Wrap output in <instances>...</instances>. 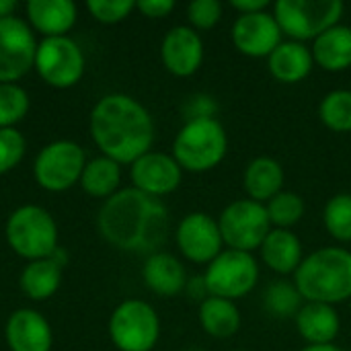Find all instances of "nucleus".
I'll return each mask as SVG.
<instances>
[{
    "label": "nucleus",
    "mask_w": 351,
    "mask_h": 351,
    "mask_svg": "<svg viewBox=\"0 0 351 351\" xmlns=\"http://www.w3.org/2000/svg\"><path fill=\"white\" fill-rule=\"evenodd\" d=\"M101 234L117 249L130 253H158L171 228L167 206L136 187L113 193L99 214Z\"/></svg>",
    "instance_id": "nucleus-1"
},
{
    "label": "nucleus",
    "mask_w": 351,
    "mask_h": 351,
    "mask_svg": "<svg viewBox=\"0 0 351 351\" xmlns=\"http://www.w3.org/2000/svg\"><path fill=\"white\" fill-rule=\"evenodd\" d=\"M90 134L103 154L119 165H132L154 142V121L148 109L130 95L103 97L90 113Z\"/></svg>",
    "instance_id": "nucleus-2"
},
{
    "label": "nucleus",
    "mask_w": 351,
    "mask_h": 351,
    "mask_svg": "<svg viewBox=\"0 0 351 351\" xmlns=\"http://www.w3.org/2000/svg\"><path fill=\"white\" fill-rule=\"evenodd\" d=\"M294 286L304 302L341 304L351 298V251L323 247L302 259L294 271Z\"/></svg>",
    "instance_id": "nucleus-3"
},
{
    "label": "nucleus",
    "mask_w": 351,
    "mask_h": 351,
    "mask_svg": "<svg viewBox=\"0 0 351 351\" xmlns=\"http://www.w3.org/2000/svg\"><path fill=\"white\" fill-rule=\"evenodd\" d=\"M228 150V136L216 117L191 119L179 130L173 142V158L181 169L206 173L216 169Z\"/></svg>",
    "instance_id": "nucleus-4"
},
{
    "label": "nucleus",
    "mask_w": 351,
    "mask_h": 351,
    "mask_svg": "<svg viewBox=\"0 0 351 351\" xmlns=\"http://www.w3.org/2000/svg\"><path fill=\"white\" fill-rule=\"evenodd\" d=\"M346 4L341 0H278L274 16L292 41L317 39L327 29L339 25Z\"/></svg>",
    "instance_id": "nucleus-5"
},
{
    "label": "nucleus",
    "mask_w": 351,
    "mask_h": 351,
    "mask_svg": "<svg viewBox=\"0 0 351 351\" xmlns=\"http://www.w3.org/2000/svg\"><path fill=\"white\" fill-rule=\"evenodd\" d=\"M6 239L14 253L25 259H47L58 249V228L47 210L23 206L6 222Z\"/></svg>",
    "instance_id": "nucleus-6"
},
{
    "label": "nucleus",
    "mask_w": 351,
    "mask_h": 351,
    "mask_svg": "<svg viewBox=\"0 0 351 351\" xmlns=\"http://www.w3.org/2000/svg\"><path fill=\"white\" fill-rule=\"evenodd\" d=\"M220 234L226 249L253 253L271 230L265 204L253 199H237L228 204L218 218Z\"/></svg>",
    "instance_id": "nucleus-7"
},
{
    "label": "nucleus",
    "mask_w": 351,
    "mask_h": 351,
    "mask_svg": "<svg viewBox=\"0 0 351 351\" xmlns=\"http://www.w3.org/2000/svg\"><path fill=\"white\" fill-rule=\"evenodd\" d=\"M208 294L226 300H239L253 292L259 282V263L253 253L224 249L204 274Z\"/></svg>",
    "instance_id": "nucleus-8"
},
{
    "label": "nucleus",
    "mask_w": 351,
    "mask_h": 351,
    "mask_svg": "<svg viewBox=\"0 0 351 351\" xmlns=\"http://www.w3.org/2000/svg\"><path fill=\"white\" fill-rule=\"evenodd\" d=\"M109 335L117 350L152 351L160 337L158 315L144 300H125L111 315Z\"/></svg>",
    "instance_id": "nucleus-9"
},
{
    "label": "nucleus",
    "mask_w": 351,
    "mask_h": 351,
    "mask_svg": "<svg viewBox=\"0 0 351 351\" xmlns=\"http://www.w3.org/2000/svg\"><path fill=\"white\" fill-rule=\"evenodd\" d=\"M86 167L84 150L70 140L47 144L35 158V179L43 189L64 191L80 181Z\"/></svg>",
    "instance_id": "nucleus-10"
},
{
    "label": "nucleus",
    "mask_w": 351,
    "mask_h": 351,
    "mask_svg": "<svg viewBox=\"0 0 351 351\" xmlns=\"http://www.w3.org/2000/svg\"><path fill=\"white\" fill-rule=\"evenodd\" d=\"M35 68L39 76L58 88L74 86L84 72V56L70 37H45L37 45Z\"/></svg>",
    "instance_id": "nucleus-11"
},
{
    "label": "nucleus",
    "mask_w": 351,
    "mask_h": 351,
    "mask_svg": "<svg viewBox=\"0 0 351 351\" xmlns=\"http://www.w3.org/2000/svg\"><path fill=\"white\" fill-rule=\"evenodd\" d=\"M37 43L29 25L19 16L0 19V84L14 82L35 66Z\"/></svg>",
    "instance_id": "nucleus-12"
},
{
    "label": "nucleus",
    "mask_w": 351,
    "mask_h": 351,
    "mask_svg": "<svg viewBox=\"0 0 351 351\" xmlns=\"http://www.w3.org/2000/svg\"><path fill=\"white\" fill-rule=\"evenodd\" d=\"M175 239L181 255L191 263L210 265L224 251V241L220 234L218 220H214L210 214L204 212L187 214L179 222Z\"/></svg>",
    "instance_id": "nucleus-13"
},
{
    "label": "nucleus",
    "mask_w": 351,
    "mask_h": 351,
    "mask_svg": "<svg viewBox=\"0 0 351 351\" xmlns=\"http://www.w3.org/2000/svg\"><path fill=\"white\" fill-rule=\"evenodd\" d=\"M282 35L278 21L269 10L239 14L230 31L234 47L249 58H269L282 43Z\"/></svg>",
    "instance_id": "nucleus-14"
},
{
    "label": "nucleus",
    "mask_w": 351,
    "mask_h": 351,
    "mask_svg": "<svg viewBox=\"0 0 351 351\" xmlns=\"http://www.w3.org/2000/svg\"><path fill=\"white\" fill-rule=\"evenodd\" d=\"M183 179V169L179 162L165 152H146L136 162H132V181L134 187L160 197L173 193Z\"/></svg>",
    "instance_id": "nucleus-15"
},
{
    "label": "nucleus",
    "mask_w": 351,
    "mask_h": 351,
    "mask_svg": "<svg viewBox=\"0 0 351 351\" xmlns=\"http://www.w3.org/2000/svg\"><path fill=\"white\" fill-rule=\"evenodd\" d=\"M160 58L171 74L191 76L204 62V39L193 27L177 25L165 35Z\"/></svg>",
    "instance_id": "nucleus-16"
},
{
    "label": "nucleus",
    "mask_w": 351,
    "mask_h": 351,
    "mask_svg": "<svg viewBox=\"0 0 351 351\" xmlns=\"http://www.w3.org/2000/svg\"><path fill=\"white\" fill-rule=\"evenodd\" d=\"M6 341L12 351H49V323L39 313L21 308L12 313L6 323Z\"/></svg>",
    "instance_id": "nucleus-17"
},
{
    "label": "nucleus",
    "mask_w": 351,
    "mask_h": 351,
    "mask_svg": "<svg viewBox=\"0 0 351 351\" xmlns=\"http://www.w3.org/2000/svg\"><path fill=\"white\" fill-rule=\"evenodd\" d=\"M294 321H296L298 335L308 346L333 343L341 329V321L335 306L319 304V302H304V306L300 308Z\"/></svg>",
    "instance_id": "nucleus-18"
},
{
    "label": "nucleus",
    "mask_w": 351,
    "mask_h": 351,
    "mask_svg": "<svg viewBox=\"0 0 351 351\" xmlns=\"http://www.w3.org/2000/svg\"><path fill=\"white\" fill-rule=\"evenodd\" d=\"M144 284L162 298H173L181 294L187 286V274L183 263L171 253H154L146 259Z\"/></svg>",
    "instance_id": "nucleus-19"
},
{
    "label": "nucleus",
    "mask_w": 351,
    "mask_h": 351,
    "mask_svg": "<svg viewBox=\"0 0 351 351\" xmlns=\"http://www.w3.org/2000/svg\"><path fill=\"white\" fill-rule=\"evenodd\" d=\"M315 66L313 51L300 41H282L267 58V68L271 76L286 84L302 82Z\"/></svg>",
    "instance_id": "nucleus-20"
},
{
    "label": "nucleus",
    "mask_w": 351,
    "mask_h": 351,
    "mask_svg": "<svg viewBox=\"0 0 351 351\" xmlns=\"http://www.w3.org/2000/svg\"><path fill=\"white\" fill-rule=\"evenodd\" d=\"M259 251L263 263L278 276L294 274L304 259L300 239L286 228H271Z\"/></svg>",
    "instance_id": "nucleus-21"
},
{
    "label": "nucleus",
    "mask_w": 351,
    "mask_h": 351,
    "mask_svg": "<svg viewBox=\"0 0 351 351\" xmlns=\"http://www.w3.org/2000/svg\"><path fill=\"white\" fill-rule=\"evenodd\" d=\"M243 185L249 199L267 204L280 191H284V169L271 156H257L253 158L243 175Z\"/></svg>",
    "instance_id": "nucleus-22"
},
{
    "label": "nucleus",
    "mask_w": 351,
    "mask_h": 351,
    "mask_svg": "<svg viewBox=\"0 0 351 351\" xmlns=\"http://www.w3.org/2000/svg\"><path fill=\"white\" fill-rule=\"evenodd\" d=\"M313 60L327 72H343L351 68V27L335 25L321 33L313 47Z\"/></svg>",
    "instance_id": "nucleus-23"
},
{
    "label": "nucleus",
    "mask_w": 351,
    "mask_h": 351,
    "mask_svg": "<svg viewBox=\"0 0 351 351\" xmlns=\"http://www.w3.org/2000/svg\"><path fill=\"white\" fill-rule=\"evenodd\" d=\"M27 16L47 37H62L76 23V4L70 0H29Z\"/></svg>",
    "instance_id": "nucleus-24"
},
{
    "label": "nucleus",
    "mask_w": 351,
    "mask_h": 351,
    "mask_svg": "<svg viewBox=\"0 0 351 351\" xmlns=\"http://www.w3.org/2000/svg\"><path fill=\"white\" fill-rule=\"evenodd\" d=\"M199 325L208 335L228 339L241 329V311L232 300L208 296L199 304Z\"/></svg>",
    "instance_id": "nucleus-25"
},
{
    "label": "nucleus",
    "mask_w": 351,
    "mask_h": 351,
    "mask_svg": "<svg viewBox=\"0 0 351 351\" xmlns=\"http://www.w3.org/2000/svg\"><path fill=\"white\" fill-rule=\"evenodd\" d=\"M62 282V265L51 257L31 261L21 276V288L31 300H45L56 294Z\"/></svg>",
    "instance_id": "nucleus-26"
},
{
    "label": "nucleus",
    "mask_w": 351,
    "mask_h": 351,
    "mask_svg": "<svg viewBox=\"0 0 351 351\" xmlns=\"http://www.w3.org/2000/svg\"><path fill=\"white\" fill-rule=\"evenodd\" d=\"M119 181H121L119 162L107 156L88 160L80 177L82 189L93 197H111L113 193H117Z\"/></svg>",
    "instance_id": "nucleus-27"
},
{
    "label": "nucleus",
    "mask_w": 351,
    "mask_h": 351,
    "mask_svg": "<svg viewBox=\"0 0 351 351\" xmlns=\"http://www.w3.org/2000/svg\"><path fill=\"white\" fill-rule=\"evenodd\" d=\"M265 311L276 319H296L300 308L304 306V298L294 286V282L276 280L263 292Z\"/></svg>",
    "instance_id": "nucleus-28"
},
{
    "label": "nucleus",
    "mask_w": 351,
    "mask_h": 351,
    "mask_svg": "<svg viewBox=\"0 0 351 351\" xmlns=\"http://www.w3.org/2000/svg\"><path fill=\"white\" fill-rule=\"evenodd\" d=\"M319 117L333 132H351V90L337 88L327 93L319 105Z\"/></svg>",
    "instance_id": "nucleus-29"
},
{
    "label": "nucleus",
    "mask_w": 351,
    "mask_h": 351,
    "mask_svg": "<svg viewBox=\"0 0 351 351\" xmlns=\"http://www.w3.org/2000/svg\"><path fill=\"white\" fill-rule=\"evenodd\" d=\"M265 210H267L271 226L290 230L294 224H298L302 220L306 206H304V199L298 193H294V191H280L276 197H271L265 204Z\"/></svg>",
    "instance_id": "nucleus-30"
},
{
    "label": "nucleus",
    "mask_w": 351,
    "mask_h": 351,
    "mask_svg": "<svg viewBox=\"0 0 351 351\" xmlns=\"http://www.w3.org/2000/svg\"><path fill=\"white\" fill-rule=\"evenodd\" d=\"M323 222L335 241L351 243V193H337L325 204Z\"/></svg>",
    "instance_id": "nucleus-31"
},
{
    "label": "nucleus",
    "mask_w": 351,
    "mask_h": 351,
    "mask_svg": "<svg viewBox=\"0 0 351 351\" xmlns=\"http://www.w3.org/2000/svg\"><path fill=\"white\" fill-rule=\"evenodd\" d=\"M29 111L27 93L14 82L0 84V130L21 121Z\"/></svg>",
    "instance_id": "nucleus-32"
},
{
    "label": "nucleus",
    "mask_w": 351,
    "mask_h": 351,
    "mask_svg": "<svg viewBox=\"0 0 351 351\" xmlns=\"http://www.w3.org/2000/svg\"><path fill=\"white\" fill-rule=\"evenodd\" d=\"M25 154V138L14 128L0 130V175L14 169Z\"/></svg>",
    "instance_id": "nucleus-33"
},
{
    "label": "nucleus",
    "mask_w": 351,
    "mask_h": 351,
    "mask_svg": "<svg viewBox=\"0 0 351 351\" xmlns=\"http://www.w3.org/2000/svg\"><path fill=\"white\" fill-rule=\"evenodd\" d=\"M187 19L197 31H208L216 27L222 19V4L218 0H193L187 6Z\"/></svg>",
    "instance_id": "nucleus-34"
},
{
    "label": "nucleus",
    "mask_w": 351,
    "mask_h": 351,
    "mask_svg": "<svg viewBox=\"0 0 351 351\" xmlns=\"http://www.w3.org/2000/svg\"><path fill=\"white\" fill-rule=\"evenodd\" d=\"M86 8L97 21L111 25V23L123 21L136 8V2H132V0H90L86 4Z\"/></svg>",
    "instance_id": "nucleus-35"
},
{
    "label": "nucleus",
    "mask_w": 351,
    "mask_h": 351,
    "mask_svg": "<svg viewBox=\"0 0 351 351\" xmlns=\"http://www.w3.org/2000/svg\"><path fill=\"white\" fill-rule=\"evenodd\" d=\"M218 105L210 95H193L185 103V119H204V117H214Z\"/></svg>",
    "instance_id": "nucleus-36"
},
{
    "label": "nucleus",
    "mask_w": 351,
    "mask_h": 351,
    "mask_svg": "<svg viewBox=\"0 0 351 351\" xmlns=\"http://www.w3.org/2000/svg\"><path fill=\"white\" fill-rule=\"evenodd\" d=\"M136 8L148 19H162L169 12H173L175 2L173 0H140L136 2Z\"/></svg>",
    "instance_id": "nucleus-37"
},
{
    "label": "nucleus",
    "mask_w": 351,
    "mask_h": 351,
    "mask_svg": "<svg viewBox=\"0 0 351 351\" xmlns=\"http://www.w3.org/2000/svg\"><path fill=\"white\" fill-rule=\"evenodd\" d=\"M230 6L239 14H253V12H263L269 8L267 0H230Z\"/></svg>",
    "instance_id": "nucleus-38"
},
{
    "label": "nucleus",
    "mask_w": 351,
    "mask_h": 351,
    "mask_svg": "<svg viewBox=\"0 0 351 351\" xmlns=\"http://www.w3.org/2000/svg\"><path fill=\"white\" fill-rule=\"evenodd\" d=\"M185 290L193 296V298H197V300H206L210 294H208V286H206V280H204V276H195V278H191V280H187V286H185Z\"/></svg>",
    "instance_id": "nucleus-39"
},
{
    "label": "nucleus",
    "mask_w": 351,
    "mask_h": 351,
    "mask_svg": "<svg viewBox=\"0 0 351 351\" xmlns=\"http://www.w3.org/2000/svg\"><path fill=\"white\" fill-rule=\"evenodd\" d=\"M16 8L14 0H0V19L12 16V10Z\"/></svg>",
    "instance_id": "nucleus-40"
},
{
    "label": "nucleus",
    "mask_w": 351,
    "mask_h": 351,
    "mask_svg": "<svg viewBox=\"0 0 351 351\" xmlns=\"http://www.w3.org/2000/svg\"><path fill=\"white\" fill-rule=\"evenodd\" d=\"M300 351H343L341 348H337V346H333V343H327V346H306V348H302Z\"/></svg>",
    "instance_id": "nucleus-41"
},
{
    "label": "nucleus",
    "mask_w": 351,
    "mask_h": 351,
    "mask_svg": "<svg viewBox=\"0 0 351 351\" xmlns=\"http://www.w3.org/2000/svg\"><path fill=\"white\" fill-rule=\"evenodd\" d=\"M237 351H241V350H237Z\"/></svg>",
    "instance_id": "nucleus-42"
}]
</instances>
